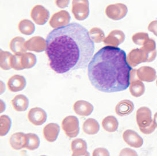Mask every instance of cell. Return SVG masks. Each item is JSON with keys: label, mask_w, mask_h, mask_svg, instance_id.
Instances as JSON below:
<instances>
[{"label": "cell", "mask_w": 157, "mask_h": 156, "mask_svg": "<svg viewBox=\"0 0 157 156\" xmlns=\"http://www.w3.org/2000/svg\"><path fill=\"white\" fill-rule=\"evenodd\" d=\"M46 41V53L50 66L56 73L85 69L94 51L89 32L78 23L52 30Z\"/></svg>", "instance_id": "1"}, {"label": "cell", "mask_w": 157, "mask_h": 156, "mask_svg": "<svg viewBox=\"0 0 157 156\" xmlns=\"http://www.w3.org/2000/svg\"><path fill=\"white\" fill-rule=\"evenodd\" d=\"M129 66L124 51L106 46L93 56L88 65V77L96 89L105 93L120 92L129 87Z\"/></svg>", "instance_id": "2"}, {"label": "cell", "mask_w": 157, "mask_h": 156, "mask_svg": "<svg viewBox=\"0 0 157 156\" xmlns=\"http://www.w3.org/2000/svg\"><path fill=\"white\" fill-rule=\"evenodd\" d=\"M136 120L140 132L144 134H150L156 128L151 118V111L147 107H142L137 110Z\"/></svg>", "instance_id": "3"}, {"label": "cell", "mask_w": 157, "mask_h": 156, "mask_svg": "<svg viewBox=\"0 0 157 156\" xmlns=\"http://www.w3.org/2000/svg\"><path fill=\"white\" fill-rule=\"evenodd\" d=\"M62 128L69 138L76 137L79 132L78 118L72 115L66 117L62 122Z\"/></svg>", "instance_id": "4"}, {"label": "cell", "mask_w": 157, "mask_h": 156, "mask_svg": "<svg viewBox=\"0 0 157 156\" xmlns=\"http://www.w3.org/2000/svg\"><path fill=\"white\" fill-rule=\"evenodd\" d=\"M71 10L75 19L79 21L85 20L89 14V1L73 0Z\"/></svg>", "instance_id": "5"}, {"label": "cell", "mask_w": 157, "mask_h": 156, "mask_svg": "<svg viewBox=\"0 0 157 156\" xmlns=\"http://www.w3.org/2000/svg\"><path fill=\"white\" fill-rule=\"evenodd\" d=\"M136 71V69H132L131 71L129 90L132 96L139 97L145 92V86L142 81L138 78Z\"/></svg>", "instance_id": "6"}, {"label": "cell", "mask_w": 157, "mask_h": 156, "mask_svg": "<svg viewBox=\"0 0 157 156\" xmlns=\"http://www.w3.org/2000/svg\"><path fill=\"white\" fill-rule=\"evenodd\" d=\"M127 12V6L121 3L109 5L105 9V14L107 17L113 20H119L124 18Z\"/></svg>", "instance_id": "7"}, {"label": "cell", "mask_w": 157, "mask_h": 156, "mask_svg": "<svg viewBox=\"0 0 157 156\" xmlns=\"http://www.w3.org/2000/svg\"><path fill=\"white\" fill-rule=\"evenodd\" d=\"M127 60L129 66L134 68L141 63L147 62V53L142 47L140 49H135L128 53Z\"/></svg>", "instance_id": "8"}, {"label": "cell", "mask_w": 157, "mask_h": 156, "mask_svg": "<svg viewBox=\"0 0 157 156\" xmlns=\"http://www.w3.org/2000/svg\"><path fill=\"white\" fill-rule=\"evenodd\" d=\"M30 14L33 21L40 25L45 24L50 18L49 11L40 5H35Z\"/></svg>", "instance_id": "9"}, {"label": "cell", "mask_w": 157, "mask_h": 156, "mask_svg": "<svg viewBox=\"0 0 157 156\" xmlns=\"http://www.w3.org/2000/svg\"><path fill=\"white\" fill-rule=\"evenodd\" d=\"M71 17L69 13L66 10H60L54 14L51 19L50 20L49 24L51 27L53 28H59L63 27L69 24Z\"/></svg>", "instance_id": "10"}, {"label": "cell", "mask_w": 157, "mask_h": 156, "mask_svg": "<svg viewBox=\"0 0 157 156\" xmlns=\"http://www.w3.org/2000/svg\"><path fill=\"white\" fill-rule=\"evenodd\" d=\"M46 111L39 107H34L29 111L27 114L28 120L35 126H40L46 121Z\"/></svg>", "instance_id": "11"}, {"label": "cell", "mask_w": 157, "mask_h": 156, "mask_svg": "<svg viewBox=\"0 0 157 156\" xmlns=\"http://www.w3.org/2000/svg\"><path fill=\"white\" fill-rule=\"evenodd\" d=\"M123 139L128 146L139 148L142 146L143 140L138 134L132 130H127L123 133Z\"/></svg>", "instance_id": "12"}, {"label": "cell", "mask_w": 157, "mask_h": 156, "mask_svg": "<svg viewBox=\"0 0 157 156\" xmlns=\"http://www.w3.org/2000/svg\"><path fill=\"white\" fill-rule=\"evenodd\" d=\"M27 50L41 53L46 50L47 41L41 37H33L25 42Z\"/></svg>", "instance_id": "13"}, {"label": "cell", "mask_w": 157, "mask_h": 156, "mask_svg": "<svg viewBox=\"0 0 157 156\" xmlns=\"http://www.w3.org/2000/svg\"><path fill=\"white\" fill-rule=\"evenodd\" d=\"M138 79L144 82L151 83L157 78V73L155 70L151 67L144 66L140 67L136 71Z\"/></svg>", "instance_id": "14"}, {"label": "cell", "mask_w": 157, "mask_h": 156, "mask_svg": "<svg viewBox=\"0 0 157 156\" xmlns=\"http://www.w3.org/2000/svg\"><path fill=\"white\" fill-rule=\"evenodd\" d=\"M27 84L25 77L19 74H15L8 80L7 87L10 91L17 92L23 90Z\"/></svg>", "instance_id": "15"}, {"label": "cell", "mask_w": 157, "mask_h": 156, "mask_svg": "<svg viewBox=\"0 0 157 156\" xmlns=\"http://www.w3.org/2000/svg\"><path fill=\"white\" fill-rule=\"evenodd\" d=\"M125 34L121 30L115 29L111 31L104 40V44L107 46L117 47L125 40Z\"/></svg>", "instance_id": "16"}, {"label": "cell", "mask_w": 157, "mask_h": 156, "mask_svg": "<svg viewBox=\"0 0 157 156\" xmlns=\"http://www.w3.org/2000/svg\"><path fill=\"white\" fill-rule=\"evenodd\" d=\"M93 106L88 101L78 100L74 103L73 110L75 113L81 116H88L93 111Z\"/></svg>", "instance_id": "17"}, {"label": "cell", "mask_w": 157, "mask_h": 156, "mask_svg": "<svg viewBox=\"0 0 157 156\" xmlns=\"http://www.w3.org/2000/svg\"><path fill=\"white\" fill-rule=\"evenodd\" d=\"M60 131V127L58 124L50 123L47 124L43 130L44 137L47 141L53 142L56 141Z\"/></svg>", "instance_id": "18"}, {"label": "cell", "mask_w": 157, "mask_h": 156, "mask_svg": "<svg viewBox=\"0 0 157 156\" xmlns=\"http://www.w3.org/2000/svg\"><path fill=\"white\" fill-rule=\"evenodd\" d=\"M72 156H89L87 152V143L85 140L81 138L75 139L71 143Z\"/></svg>", "instance_id": "19"}, {"label": "cell", "mask_w": 157, "mask_h": 156, "mask_svg": "<svg viewBox=\"0 0 157 156\" xmlns=\"http://www.w3.org/2000/svg\"><path fill=\"white\" fill-rule=\"evenodd\" d=\"M10 146L14 150H20L25 147L27 142L26 134L18 132L13 134L10 138Z\"/></svg>", "instance_id": "20"}, {"label": "cell", "mask_w": 157, "mask_h": 156, "mask_svg": "<svg viewBox=\"0 0 157 156\" xmlns=\"http://www.w3.org/2000/svg\"><path fill=\"white\" fill-rule=\"evenodd\" d=\"M134 110L133 102L129 100L120 101L115 107V112L120 116H124L130 114Z\"/></svg>", "instance_id": "21"}, {"label": "cell", "mask_w": 157, "mask_h": 156, "mask_svg": "<svg viewBox=\"0 0 157 156\" xmlns=\"http://www.w3.org/2000/svg\"><path fill=\"white\" fill-rule=\"evenodd\" d=\"M25 41L23 37H15L10 43V48L14 54H23L26 53L27 49L25 46Z\"/></svg>", "instance_id": "22"}, {"label": "cell", "mask_w": 157, "mask_h": 156, "mask_svg": "<svg viewBox=\"0 0 157 156\" xmlns=\"http://www.w3.org/2000/svg\"><path fill=\"white\" fill-rule=\"evenodd\" d=\"M11 104L14 110L22 112L27 110L29 100L28 98L23 95H18L11 100Z\"/></svg>", "instance_id": "23"}, {"label": "cell", "mask_w": 157, "mask_h": 156, "mask_svg": "<svg viewBox=\"0 0 157 156\" xmlns=\"http://www.w3.org/2000/svg\"><path fill=\"white\" fill-rule=\"evenodd\" d=\"M82 130L85 133L88 135H94L98 132L100 125L96 119L89 118L82 124Z\"/></svg>", "instance_id": "24"}, {"label": "cell", "mask_w": 157, "mask_h": 156, "mask_svg": "<svg viewBox=\"0 0 157 156\" xmlns=\"http://www.w3.org/2000/svg\"><path fill=\"white\" fill-rule=\"evenodd\" d=\"M102 126L107 132L113 133L117 131L119 123L117 119L113 116H107L102 121Z\"/></svg>", "instance_id": "25"}, {"label": "cell", "mask_w": 157, "mask_h": 156, "mask_svg": "<svg viewBox=\"0 0 157 156\" xmlns=\"http://www.w3.org/2000/svg\"><path fill=\"white\" fill-rule=\"evenodd\" d=\"M18 29L22 34L31 35L35 32V26L31 21L27 19H24L19 22Z\"/></svg>", "instance_id": "26"}, {"label": "cell", "mask_w": 157, "mask_h": 156, "mask_svg": "<svg viewBox=\"0 0 157 156\" xmlns=\"http://www.w3.org/2000/svg\"><path fill=\"white\" fill-rule=\"evenodd\" d=\"M21 60L24 69H30L36 63V57L31 53H25L21 54Z\"/></svg>", "instance_id": "27"}, {"label": "cell", "mask_w": 157, "mask_h": 156, "mask_svg": "<svg viewBox=\"0 0 157 156\" xmlns=\"http://www.w3.org/2000/svg\"><path fill=\"white\" fill-rule=\"evenodd\" d=\"M27 142L25 147L29 150H34L37 149L40 145V139L36 134L28 133L26 134Z\"/></svg>", "instance_id": "28"}, {"label": "cell", "mask_w": 157, "mask_h": 156, "mask_svg": "<svg viewBox=\"0 0 157 156\" xmlns=\"http://www.w3.org/2000/svg\"><path fill=\"white\" fill-rule=\"evenodd\" d=\"M0 123H1V130L0 134L1 137L5 136L6 134L9 132L12 122L10 117L7 115H1L0 117Z\"/></svg>", "instance_id": "29"}, {"label": "cell", "mask_w": 157, "mask_h": 156, "mask_svg": "<svg viewBox=\"0 0 157 156\" xmlns=\"http://www.w3.org/2000/svg\"><path fill=\"white\" fill-rule=\"evenodd\" d=\"M1 68L8 70L12 68L11 58L12 55L8 51L1 50Z\"/></svg>", "instance_id": "30"}, {"label": "cell", "mask_w": 157, "mask_h": 156, "mask_svg": "<svg viewBox=\"0 0 157 156\" xmlns=\"http://www.w3.org/2000/svg\"><path fill=\"white\" fill-rule=\"evenodd\" d=\"M89 35L93 42L99 43L104 41L105 38V34L101 29L99 28H93L89 31Z\"/></svg>", "instance_id": "31"}, {"label": "cell", "mask_w": 157, "mask_h": 156, "mask_svg": "<svg viewBox=\"0 0 157 156\" xmlns=\"http://www.w3.org/2000/svg\"><path fill=\"white\" fill-rule=\"evenodd\" d=\"M149 37L147 33L146 32H137L132 37V41L135 44L139 46L144 45L149 40Z\"/></svg>", "instance_id": "32"}, {"label": "cell", "mask_w": 157, "mask_h": 156, "mask_svg": "<svg viewBox=\"0 0 157 156\" xmlns=\"http://www.w3.org/2000/svg\"><path fill=\"white\" fill-rule=\"evenodd\" d=\"M11 67L16 70H21L24 68L21 64V54H15L12 56L11 58Z\"/></svg>", "instance_id": "33"}, {"label": "cell", "mask_w": 157, "mask_h": 156, "mask_svg": "<svg viewBox=\"0 0 157 156\" xmlns=\"http://www.w3.org/2000/svg\"><path fill=\"white\" fill-rule=\"evenodd\" d=\"M93 156H109V153L105 148H97L93 150L92 153Z\"/></svg>", "instance_id": "34"}, {"label": "cell", "mask_w": 157, "mask_h": 156, "mask_svg": "<svg viewBox=\"0 0 157 156\" xmlns=\"http://www.w3.org/2000/svg\"><path fill=\"white\" fill-rule=\"evenodd\" d=\"M147 29L150 32H152L154 35L157 37V20H154L150 23Z\"/></svg>", "instance_id": "35"}, {"label": "cell", "mask_w": 157, "mask_h": 156, "mask_svg": "<svg viewBox=\"0 0 157 156\" xmlns=\"http://www.w3.org/2000/svg\"><path fill=\"white\" fill-rule=\"evenodd\" d=\"M120 156H137L136 152L128 148H125L120 152Z\"/></svg>", "instance_id": "36"}, {"label": "cell", "mask_w": 157, "mask_h": 156, "mask_svg": "<svg viewBox=\"0 0 157 156\" xmlns=\"http://www.w3.org/2000/svg\"><path fill=\"white\" fill-rule=\"evenodd\" d=\"M70 0H56V4L59 8H66L69 5Z\"/></svg>", "instance_id": "37"}, {"label": "cell", "mask_w": 157, "mask_h": 156, "mask_svg": "<svg viewBox=\"0 0 157 156\" xmlns=\"http://www.w3.org/2000/svg\"><path fill=\"white\" fill-rule=\"evenodd\" d=\"M153 120H154V123L155 124V126H156V127L157 128V112L154 114Z\"/></svg>", "instance_id": "38"}, {"label": "cell", "mask_w": 157, "mask_h": 156, "mask_svg": "<svg viewBox=\"0 0 157 156\" xmlns=\"http://www.w3.org/2000/svg\"><path fill=\"white\" fill-rule=\"evenodd\" d=\"M156 84H157V81H156Z\"/></svg>", "instance_id": "39"}]
</instances>
